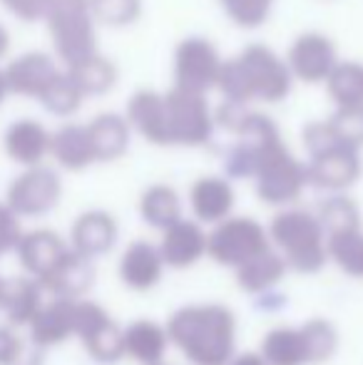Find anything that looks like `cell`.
<instances>
[{
	"mask_svg": "<svg viewBox=\"0 0 363 365\" xmlns=\"http://www.w3.org/2000/svg\"><path fill=\"white\" fill-rule=\"evenodd\" d=\"M249 182H254V192H257L259 202L274 209L291 207L309 189L306 162L291 152V147L281 137V130L274 132L259 149L254 174Z\"/></svg>",
	"mask_w": 363,
	"mask_h": 365,
	"instance_id": "cell-4",
	"label": "cell"
},
{
	"mask_svg": "<svg viewBox=\"0 0 363 365\" xmlns=\"http://www.w3.org/2000/svg\"><path fill=\"white\" fill-rule=\"evenodd\" d=\"M229 20L242 30H257L269 23L276 0H217Z\"/></svg>",
	"mask_w": 363,
	"mask_h": 365,
	"instance_id": "cell-37",
	"label": "cell"
},
{
	"mask_svg": "<svg viewBox=\"0 0 363 365\" xmlns=\"http://www.w3.org/2000/svg\"><path fill=\"white\" fill-rule=\"evenodd\" d=\"M23 231V219L0 199V259L5 254H10V251H15Z\"/></svg>",
	"mask_w": 363,
	"mask_h": 365,
	"instance_id": "cell-38",
	"label": "cell"
},
{
	"mask_svg": "<svg viewBox=\"0 0 363 365\" xmlns=\"http://www.w3.org/2000/svg\"><path fill=\"white\" fill-rule=\"evenodd\" d=\"M85 125H88V135L97 164L120 162L130 152L135 132H132L125 112H100Z\"/></svg>",
	"mask_w": 363,
	"mask_h": 365,
	"instance_id": "cell-22",
	"label": "cell"
},
{
	"mask_svg": "<svg viewBox=\"0 0 363 365\" xmlns=\"http://www.w3.org/2000/svg\"><path fill=\"white\" fill-rule=\"evenodd\" d=\"M234 271V281L244 293L249 296H262V293L274 291L281 281L289 274V264L286 259L274 249H267L262 254H257L254 259L244 261L242 266H237Z\"/></svg>",
	"mask_w": 363,
	"mask_h": 365,
	"instance_id": "cell-25",
	"label": "cell"
},
{
	"mask_svg": "<svg viewBox=\"0 0 363 365\" xmlns=\"http://www.w3.org/2000/svg\"><path fill=\"white\" fill-rule=\"evenodd\" d=\"M10 45H13V38H10V30L5 28L3 23H0V63H3V60L8 58Z\"/></svg>",
	"mask_w": 363,
	"mask_h": 365,
	"instance_id": "cell-42",
	"label": "cell"
},
{
	"mask_svg": "<svg viewBox=\"0 0 363 365\" xmlns=\"http://www.w3.org/2000/svg\"><path fill=\"white\" fill-rule=\"evenodd\" d=\"M314 212H316V217H319L321 226L326 229V236L336 234V231H349V229L363 226L361 207L349 192L326 194Z\"/></svg>",
	"mask_w": 363,
	"mask_h": 365,
	"instance_id": "cell-33",
	"label": "cell"
},
{
	"mask_svg": "<svg viewBox=\"0 0 363 365\" xmlns=\"http://www.w3.org/2000/svg\"><path fill=\"white\" fill-rule=\"evenodd\" d=\"M48 28L53 55L63 68L97 53V28L90 0H50L43 18Z\"/></svg>",
	"mask_w": 363,
	"mask_h": 365,
	"instance_id": "cell-5",
	"label": "cell"
},
{
	"mask_svg": "<svg viewBox=\"0 0 363 365\" xmlns=\"http://www.w3.org/2000/svg\"><path fill=\"white\" fill-rule=\"evenodd\" d=\"M125 117L137 137L165 149V92L152 87L135 90L127 100Z\"/></svg>",
	"mask_w": 363,
	"mask_h": 365,
	"instance_id": "cell-21",
	"label": "cell"
},
{
	"mask_svg": "<svg viewBox=\"0 0 363 365\" xmlns=\"http://www.w3.org/2000/svg\"><path fill=\"white\" fill-rule=\"evenodd\" d=\"M324 85L331 102H334V110L363 117V63L339 60V65Z\"/></svg>",
	"mask_w": 363,
	"mask_h": 365,
	"instance_id": "cell-30",
	"label": "cell"
},
{
	"mask_svg": "<svg viewBox=\"0 0 363 365\" xmlns=\"http://www.w3.org/2000/svg\"><path fill=\"white\" fill-rule=\"evenodd\" d=\"M309 187L324 194L351 192L363 174L361 149L349 145H329L319 152H311L306 159Z\"/></svg>",
	"mask_w": 363,
	"mask_h": 365,
	"instance_id": "cell-11",
	"label": "cell"
},
{
	"mask_svg": "<svg viewBox=\"0 0 363 365\" xmlns=\"http://www.w3.org/2000/svg\"><path fill=\"white\" fill-rule=\"evenodd\" d=\"M3 73L10 95L28 97V100L38 102V97L48 90L50 82L63 73V65L53 53L28 50V53H20L18 58L10 60L3 68Z\"/></svg>",
	"mask_w": 363,
	"mask_h": 365,
	"instance_id": "cell-15",
	"label": "cell"
},
{
	"mask_svg": "<svg viewBox=\"0 0 363 365\" xmlns=\"http://www.w3.org/2000/svg\"><path fill=\"white\" fill-rule=\"evenodd\" d=\"M63 192L65 187L60 172L43 162L20 169V174L10 179L3 202L20 219H40L58 209V204L63 202Z\"/></svg>",
	"mask_w": 363,
	"mask_h": 365,
	"instance_id": "cell-8",
	"label": "cell"
},
{
	"mask_svg": "<svg viewBox=\"0 0 363 365\" xmlns=\"http://www.w3.org/2000/svg\"><path fill=\"white\" fill-rule=\"evenodd\" d=\"M8 286H10V279H5V276L0 274V311H3L5 296H8Z\"/></svg>",
	"mask_w": 363,
	"mask_h": 365,
	"instance_id": "cell-44",
	"label": "cell"
},
{
	"mask_svg": "<svg viewBox=\"0 0 363 365\" xmlns=\"http://www.w3.org/2000/svg\"><path fill=\"white\" fill-rule=\"evenodd\" d=\"M224 58L219 48L204 35H189L175 45L172 53V82L182 90L209 95L217 90Z\"/></svg>",
	"mask_w": 363,
	"mask_h": 365,
	"instance_id": "cell-10",
	"label": "cell"
},
{
	"mask_svg": "<svg viewBox=\"0 0 363 365\" xmlns=\"http://www.w3.org/2000/svg\"><path fill=\"white\" fill-rule=\"evenodd\" d=\"M284 58L294 80L304 85H324L341 60L336 43L321 30L299 33L291 40Z\"/></svg>",
	"mask_w": 363,
	"mask_h": 365,
	"instance_id": "cell-12",
	"label": "cell"
},
{
	"mask_svg": "<svg viewBox=\"0 0 363 365\" xmlns=\"http://www.w3.org/2000/svg\"><path fill=\"white\" fill-rule=\"evenodd\" d=\"M45 298H48V293H45L40 281L33 279V276L23 274L10 279L8 296H5L3 303L5 323H10L15 328H28L30 321L35 318V313L45 303Z\"/></svg>",
	"mask_w": 363,
	"mask_h": 365,
	"instance_id": "cell-29",
	"label": "cell"
},
{
	"mask_svg": "<svg viewBox=\"0 0 363 365\" xmlns=\"http://www.w3.org/2000/svg\"><path fill=\"white\" fill-rule=\"evenodd\" d=\"M90 8L100 28L125 30L140 23L145 15V0H90Z\"/></svg>",
	"mask_w": 363,
	"mask_h": 365,
	"instance_id": "cell-36",
	"label": "cell"
},
{
	"mask_svg": "<svg viewBox=\"0 0 363 365\" xmlns=\"http://www.w3.org/2000/svg\"><path fill=\"white\" fill-rule=\"evenodd\" d=\"M50 159L58 164V169L70 174H80L90 169L95 162L92 142L88 135V125L78 122H63L58 130H53L50 140Z\"/></svg>",
	"mask_w": 363,
	"mask_h": 365,
	"instance_id": "cell-24",
	"label": "cell"
},
{
	"mask_svg": "<svg viewBox=\"0 0 363 365\" xmlns=\"http://www.w3.org/2000/svg\"><path fill=\"white\" fill-rule=\"evenodd\" d=\"M286 58L264 43H249L232 58H224L217 90L237 105H279L294 90Z\"/></svg>",
	"mask_w": 363,
	"mask_h": 365,
	"instance_id": "cell-2",
	"label": "cell"
},
{
	"mask_svg": "<svg viewBox=\"0 0 363 365\" xmlns=\"http://www.w3.org/2000/svg\"><path fill=\"white\" fill-rule=\"evenodd\" d=\"M267 249H272L267 224L254 217L232 214L207 231V259L224 269H237Z\"/></svg>",
	"mask_w": 363,
	"mask_h": 365,
	"instance_id": "cell-7",
	"label": "cell"
},
{
	"mask_svg": "<svg viewBox=\"0 0 363 365\" xmlns=\"http://www.w3.org/2000/svg\"><path fill=\"white\" fill-rule=\"evenodd\" d=\"M25 356V341L20 328L0 323V365H20Z\"/></svg>",
	"mask_w": 363,
	"mask_h": 365,
	"instance_id": "cell-39",
	"label": "cell"
},
{
	"mask_svg": "<svg viewBox=\"0 0 363 365\" xmlns=\"http://www.w3.org/2000/svg\"><path fill=\"white\" fill-rule=\"evenodd\" d=\"M125 326L110 316L102 303L92 298H78L75 303V338L83 343L85 353L100 365H115L125 358Z\"/></svg>",
	"mask_w": 363,
	"mask_h": 365,
	"instance_id": "cell-9",
	"label": "cell"
},
{
	"mask_svg": "<svg viewBox=\"0 0 363 365\" xmlns=\"http://www.w3.org/2000/svg\"><path fill=\"white\" fill-rule=\"evenodd\" d=\"M73 249V246H70ZM48 296L63 298H85L95 286V261L80 256L78 251H70L65 261L40 284Z\"/></svg>",
	"mask_w": 363,
	"mask_h": 365,
	"instance_id": "cell-26",
	"label": "cell"
},
{
	"mask_svg": "<svg viewBox=\"0 0 363 365\" xmlns=\"http://www.w3.org/2000/svg\"><path fill=\"white\" fill-rule=\"evenodd\" d=\"M120 241V221L107 209H85L73 219L68 244L90 261L107 256Z\"/></svg>",
	"mask_w": 363,
	"mask_h": 365,
	"instance_id": "cell-16",
	"label": "cell"
},
{
	"mask_svg": "<svg viewBox=\"0 0 363 365\" xmlns=\"http://www.w3.org/2000/svg\"><path fill=\"white\" fill-rule=\"evenodd\" d=\"M125 358L135 361L137 365H155L167 361V351L172 348L167 326L155 318H137L127 323L125 331Z\"/></svg>",
	"mask_w": 363,
	"mask_h": 365,
	"instance_id": "cell-23",
	"label": "cell"
},
{
	"mask_svg": "<svg viewBox=\"0 0 363 365\" xmlns=\"http://www.w3.org/2000/svg\"><path fill=\"white\" fill-rule=\"evenodd\" d=\"M326 251H329V264H334L341 274L363 281V226L329 234Z\"/></svg>",
	"mask_w": 363,
	"mask_h": 365,
	"instance_id": "cell-32",
	"label": "cell"
},
{
	"mask_svg": "<svg viewBox=\"0 0 363 365\" xmlns=\"http://www.w3.org/2000/svg\"><path fill=\"white\" fill-rule=\"evenodd\" d=\"M165 259L160 254V246L147 239H135L125 246L117 261V276L122 286L135 293H150L165 279Z\"/></svg>",
	"mask_w": 363,
	"mask_h": 365,
	"instance_id": "cell-17",
	"label": "cell"
},
{
	"mask_svg": "<svg viewBox=\"0 0 363 365\" xmlns=\"http://www.w3.org/2000/svg\"><path fill=\"white\" fill-rule=\"evenodd\" d=\"M227 365H269V363L264 361L259 351H242V353L237 351Z\"/></svg>",
	"mask_w": 363,
	"mask_h": 365,
	"instance_id": "cell-41",
	"label": "cell"
},
{
	"mask_svg": "<svg viewBox=\"0 0 363 365\" xmlns=\"http://www.w3.org/2000/svg\"><path fill=\"white\" fill-rule=\"evenodd\" d=\"M8 95H10L8 82H5V73H3V68H0V105H3V102L8 100Z\"/></svg>",
	"mask_w": 363,
	"mask_h": 365,
	"instance_id": "cell-43",
	"label": "cell"
},
{
	"mask_svg": "<svg viewBox=\"0 0 363 365\" xmlns=\"http://www.w3.org/2000/svg\"><path fill=\"white\" fill-rule=\"evenodd\" d=\"M187 204L192 217L204 226H214L232 217L237 207L234 182L227 174H202L192 182L187 192Z\"/></svg>",
	"mask_w": 363,
	"mask_h": 365,
	"instance_id": "cell-18",
	"label": "cell"
},
{
	"mask_svg": "<svg viewBox=\"0 0 363 365\" xmlns=\"http://www.w3.org/2000/svg\"><path fill=\"white\" fill-rule=\"evenodd\" d=\"M38 102L48 115L58 117V120H70V117H75L83 110L85 95L73 82V77L68 75V70L63 68V73L55 77L48 90L38 97Z\"/></svg>",
	"mask_w": 363,
	"mask_h": 365,
	"instance_id": "cell-34",
	"label": "cell"
},
{
	"mask_svg": "<svg viewBox=\"0 0 363 365\" xmlns=\"http://www.w3.org/2000/svg\"><path fill=\"white\" fill-rule=\"evenodd\" d=\"M155 365H172V363H167V361H160V363H155Z\"/></svg>",
	"mask_w": 363,
	"mask_h": 365,
	"instance_id": "cell-45",
	"label": "cell"
},
{
	"mask_svg": "<svg viewBox=\"0 0 363 365\" xmlns=\"http://www.w3.org/2000/svg\"><path fill=\"white\" fill-rule=\"evenodd\" d=\"M217 120L207 95L172 85L165 90V149H202L214 140Z\"/></svg>",
	"mask_w": 363,
	"mask_h": 365,
	"instance_id": "cell-6",
	"label": "cell"
},
{
	"mask_svg": "<svg viewBox=\"0 0 363 365\" xmlns=\"http://www.w3.org/2000/svg\"><path fill=\"white\" fill-rule=\"evenodd\" d=\"M269 365H311L301 326H274L257 348Z\"/></svg>",
	"mask_w": 363,
	"mask_h": 365,
	"instance_id": "cell-31",
	"label": "cell"
},
{
	"mask_svg": "<svg viewBox=\"0 0 363 365\" xmlns=\"http://www.w3.org/2000/svg\"><path fill=\"white\" fill-rule=\"evenodd\" d=\"M157 246L167 269H194L199 261L207 259V226L199 224L194 217H182L160 231Z\"/></svg>",
	"mask_w": 363,
	"mask_h": 365,
	"instance_id": "cell-14",
	"label": "cell"
},
{
	"mask_svg": "<svg viewBox=\"0 0 363 365\" xmlns=\"http://www.w3.org/2000/svg\"><path fill=\"white\" fill-rule=\"evenodd\" d=\"M70 244L65 236H60L53 229H30L23 231V236L18 239L13 254L18 256V264L23 269V274L33 276L43 284L55 269L65 261V256L70 254Z\"/></svg>",
	"mask_w": 363,
	"mask_h": 365,
	"instance_id": "cell-13",
	"label": "cell"
},
{
	"mask_svg": "<svg viewBox=\"0 0 363 365\" xmlns=\"http://www.w3.org/2000/svg\"><path fill=\"white\" fill-rule=\"evenodd\" d=\"M137 212L147 226L162 231L184 217V199L177 192V187L167 182H155L142 189L140 199H137Z\"/></svg>",
	"mask_w": 363,
	"mask_h": 365,
	"instance_id": "cell-27",
	"label": "cell"
},
{
	"mask_svg": "<svg viewBox=\"0 0 363 365\" xmlns=\"http://www.w3.org/2000/svg\"><path fill=\"white\" fill-rule=\"evenodd\" d=\"M165 326L172 348L189 365H227L237 353V316L224 303H187Z\"/></svg>",
	"mask_w": 363,
	"mask_h": 365,
	"instance_id": "cell-1",
	"label": "cell"
},
{
	"mask_svg": "<svg viewBox=\"0 0 363 365\" xmlns=\"http://www.w3.org/2000/svg\"><path fill=\"white\" fill-rule=\"evenodd\" d=\"M301 331H304V341H306V351H309L311 365H324L336 356V351H339V346H341V336L334 321L314 316L301 323Z\"/></svg>",
	"mask_w": 363,
	"mask_h": 365,
	"instance_id": "cell-35",
	"label": "cell"
},
{
	"mask_svg": "<svg viewBox=\"0 0 363 365\" xmlns=\"http://www.w3.org/2000/svg\"><path fill=\"white\" fill-rule=\"evenodd\" d=\"M272 246L289 264V271L314 276L329 264L326 251V229L321 226L314 209L281 207L267 224Z\"/></svg>",
	"mask_w": 363,
	"mask_h": 365,
	"instance_id": "cell-3",
	"label": "cell"
},
{
	"mask_svg": "<svg viewBox=\"0 0 363 365\" xmlns=\"http://www.w3.org/2000/svg\"><path fill=\"white\" fill-rule=\"evenodd\" d=\"M50 140H53V130H48L43 122L35 117H20L5 127L3 152L20 169L35 167L50 159Z\"/></svg>",
	"mask_w": 363,
	"mask_h": 365,
	"instance_id": "cell-20",
	"label": "cell"
},
{
	"mask_svg": "<svg viewBox=\"0 0 363 365\" xmlns=\"http://www.w3.org/2000/svg\"><path fill=\"white\" fill-rule=\"evenodd\" d=\"M3 10L8 15H13L15 20L25 25H33V23H40L48 13V5L50 0H0Z\"/></svg>",
	"mask_w": 363,
	"mask_h": 365,
	"instance_id": "cell-40",
	"label": "cell"
},
{
	"mask_svg": "<svg viewBox=\"0 0 363 365\" xmlns=\"http://www.w3.org/2000/svg\"><path fill=\"white\" fill-rule=\"evenodd\" d=\"M75 303L78 298L48 296L35 318L30 321L28 338L35 348H58L75 338Z\"/></svg>",
	"mask_w": 363,
	"mask_h": 365,
	"instance_id": "cell-19",
	"label": "cell"
},
{
	"mask_svg": "<svg viewBox=\"0 0 363 365\" xmlns=\"http://www.w3.org/2000/svg\"><path fill=\"white\" fill-rule=\"evenodd\" d=\"M68 75L73 77V82L80 87V92L85 95V100L90 97H105L120 82V68L112 58L97 53L88 55V58L78 60V63L68 65Z\"/></svg>",
	"mask_w": 363,
	"mask_h": 365,
	"instance_id": "cell-28",
	"label": "cell"
}]
</instances>
